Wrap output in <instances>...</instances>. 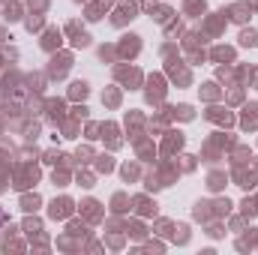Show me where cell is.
Here are the masks:
<instances>
[{
    "label": "cell",
    "instance_id": "6da1fadb",
    "mask_svg": "<svg viewBox=\"0 0 258 255\" xmlns=\"http://www.w3.org/2000/svg\"><path fill=\"white\" fill-rule=\"evenodd\" d=\"M0 219H3V210H0Z\"/></svg>",
    "mask_w": 258,
    "mask_h": 255
}]
</instances>
